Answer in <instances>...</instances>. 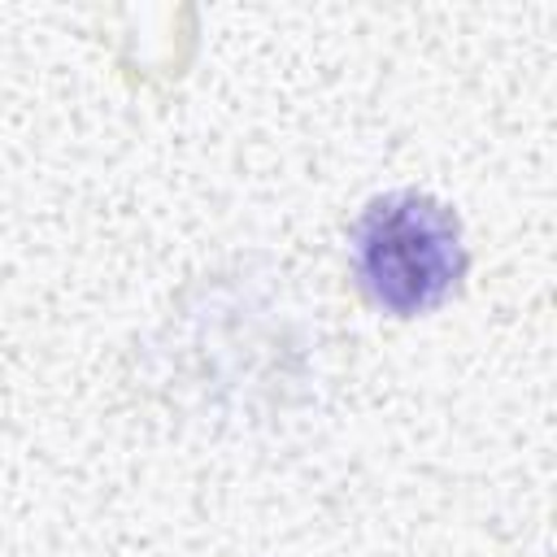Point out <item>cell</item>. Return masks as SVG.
<instances>
[{
    "instance_id": "1",
    "label": "cell",
    "mask_w": 557,
    "mask_h": 557,
    "mask_svg": "<svg viewBox=\"0 0 557 557\" xmlns=\"http://www.w3.org/2000/svg\"><path fill=\"white\" fill-rule=\"evenodd\" d=\"M357 287L387 313L413 318L453 296L466 274L461 222L426 191H392L361 209L348 235Z\"/></svg>"
}]
</instances>
